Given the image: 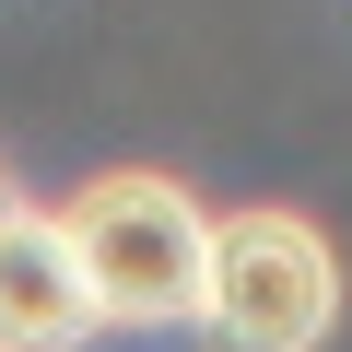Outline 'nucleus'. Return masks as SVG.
<instances>
[{"label":"nucleus","mask_w":352,"mask_h":352,"mask_svg":"<svg viewBox=\"0 0 352 352\" xmlns=\"http://www.w3.org/2000/svg\"><path fill=\"white\" fill-rule=\"evenodd\" d=\"M329 329H340V247L305 212H223L212 282H200V340L212 352H317Z\"/></svg>","instance_id":"f03ea898"},{"label":"nucleus","mask_w":352,"mask_h":352,"mask_svg":"<svg viewBox=\"0 0 352 352\" xmlns=\"http://www.w3.org/2000/svg\"><path fill=\"white\" fill-rule=\"evenodd\" d=\"M24 223V188H12V164H0V235H12Z\"/></svg>","instance_id":"20e7f679"},{"label":"nucleus","mask_w":352,"mask_h":352,"mask_svg":"<svg viewBox=\"0 0 352 352\" xmlns=\"http://www.w3.org/2000/svg\"><path fill=\"white\" fill-rule=\"evenodd\" d=\"M94 329H106V305H94L59 212H24L0 235V352H82Z\"/></svg>","instance_id":"7ed1b4c3"},{"label":"nucleus","mask_w":352,"mask_h":352,"mask_svg":"<svg viewBox=\"0 0 352 352\" xmlns=\"http://www.w3.org/2000/svg\"><path fill=\"white\" fill-rule=\"evenodd\" d=\"M59 235L106 305V329H200V282H212V212L153 164H106L59 200Z\"/></svg>","instance_id":"f257e3e1"}]
</instances>
